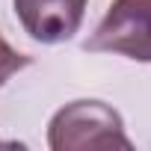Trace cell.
Masks as SVG:
<instances>
[{"instance_id":"2","label":"cell","mask_w":151,"mask_h":151,"mask_svg":"<svg viewBox=\"0 0 151 151\" xmlns=\"http://www.w3.org/2000/svg\"><path fill=\"white\" fill-rule=\"evenodd\" d=\"M83 47L92 53H122L136 62H151V0H113Z\"/></svg>"},{"instance_id":"3","label":"cell","mask_w":151,"mask_h":151,"mask_svg":"<svg viewBox=\"0 0 151 151\" xmlns=\"http://www.w3.org/2000/svg\"><path fill=\"white\" fill-rule=\"evenodd\" d=\"M86 3L89 0H12L21 27L42 45L68 42L83 24Z\"/></svg>"},{"instance_id":"1","label":"cell","mask_w":151,"mask_h":151,"mask_svg":"<svg viewBox=\"0 0 151 151\" xmlns=\"http://www.w3.org/2000/svg\"><path fill=\"white\" fill-rule=\"evenodd\" d=\"M47 145L53 151L130 148L122 116L104 101H71L50 119Z\"/></svg>"},{"instance_id":"4","label":"cell","mask_w":151,"mask_h":151,"mask_svg":"<svg viewBox=\"0 0 151 151\" xmlns=\"http://www.w3.org/2000/svg\"><path fill=\"white\" fill-rule=\"evenodd\" d=\"M27 65H30V56L21 53V50H15L3 36H0V86H3L12 74H18L21 68H27Z\"/></svg>"}]
</instances>
